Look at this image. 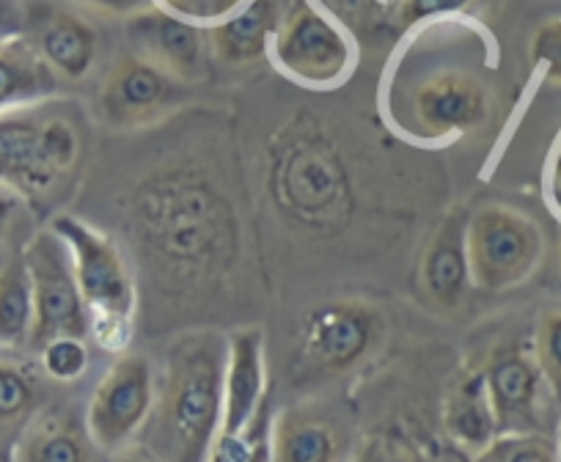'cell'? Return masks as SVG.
<instances>
[{"instance_id":"obj_1","label":"cell","mask_w":561,"mask_h":462,"mask_svg":"<svg viewBox=\"0 0 561 462\" xmlns=\"http://www.w3.org/2000/svg\"><path fill=\"white\" fill-rule=\"evenodd\" d=\"M226 338L187 333L169 350L163 378L140 429V449L154 462H207L224 416Z\"/></svg>"},{"instance_id":"obj_2","label":"cell","mask_w":561,"mask_h":462,"mask_svg":"<svg viewBox=\"0 0 561 462\" xmlns=\"http://www.w3.org/2000/svg\"><path fill=\"white\" fill-rule=\"evenodd\" d=\"M270 193L280 212L309 231L342 229L347 220L353 204L347 165L309 116H300L275 136Z\"/></svg>"},{"instance_id":"obj_3","label":"cell","mask_w":561,"mask_h":462,"mask_svg":"<svg viewBox=\"0 0 561 462\" xmlns=\"http://www.w3.org/2000/svg\"><path fill=\"white\" fill-rule=\"evenodd\" d=\"M135 220L152 254L165 265L207 270L231 249V220L224 201L213 187L191 176L147 182L135 198Z\"/></svg>"},{"instance_id":"obj_4","label":"cell","mask_w":561,"mask_h":462,"mask_svg":"<svg viewBox=\"0 0 561 462\" xmlns=\"http://www.w3.org/2000/svg\"><path fill=\"white\" fill-rule=\"evenodd\" d=\"M72 254L75 278L89 309V322L107 350H122L129 342L135 314V287L122 251L75 215H56L50 223Z\"/></svg>"},{"instance_id":"obj_5","label":"cell","mask_w":561,"mask_h":462,"mask_svg":"<svg viewBox=\"0 0 561 462\" xmlns=\"http://www.w3.org/2000/svg\"><path fill=\"white\" fill-rule=\"evenodd\" d=\"M468 267L482 292H510L534 276L545 240L539 226L517 209L490 204L468 218Z\"/></svg>"},{"instance_id":"obj_6","label":"cell","mask_w":561,"mask_h":462,"mask_svg":"<svg viewBox=\"0 0 561 462\" xmlns=\"http://www.w3.org/2000/svg\"><path fill=\"white\" fill-rule=\"evenodd\" d=\"M382 316L364 300H333L317 305L304 322L298 363L309 374H344L358 367L380 344Z\"/></svg>"},{"instance_id":"obj_7","label":"cell","mask_w":561,"mask_h":462,"mask_svg":"<svg viewBox=\"0 0 561 462\" xmlns=\"http://www.w3.org/2000/svg\"><path fill=\"white\" fill-rule=\"evenodd\" d=\"M23 256L28 262L31 281H34L36 305L31 347L39 350L42 344L58 336L85 338L91 327L89 309L80 294L67 243L53 229H42L39 234H34Z\"/></svg>"},{"instance_id":"obj_8","label":"cell","mask_w":561,"mask_h":462,"mask_svg":"<svg viewBox=\"0 0 561 462\" xmlns=\"http://www.w3.org/2000/svg\"><path fill=\"white\" fill-rule=\"evenodd\" d=\"M154 402V374L144 356L124 353L94 389L85 429L96 449L122 451L147 424Z\"/></svg>"},{"instance_id":"obj_9","label":"cell","mask_w":561,"mask_h":462,"mask_svg":"<svg viewBox=\"0 0 561 462\" xmlns=\"http://www.w3.org/2000/svg\"><path fill=\"white\" fill-rule=\"evenodd\" d=\"M275 63L309 85H333L347 74L353 47L347 36L311 3L298 0L275 31Z\"/></svg>"},{"instance_id":"obj_10","label":"cell","mask_w":561,"mask_h":462,"mask_svg":"<svg viewBox=\"0 0 561 462\" xmlns=\"http://www.w3.org/2000/svg\"><path fill=\"white\" fill-rule=\"evenodd\" d=\"M185 100V83L149 58L124 56L102 85V116L113 127H140L163 119Z\"/></svg>"},{"instance_id":"obj_11","label":"cell","mask_w":561,"mask_h":462,"mask_svg":"<svg viewBox=\"0 0 561 462\" xmlns=\"http://www.w3.org/2000/svg\"><path fill=\"white\" fill-rule=\"evenodd\" d=\"M493 402L499 435L542 432V394L545 378L534 353L520 344H499L482 367Z\"/></svg>"},{"instance_id":"obj_12","label":"cell","mask_w":561,"mask_h":462,"mask_svg":"<svg viewBox=\"0 0 561 462\" xmlns=\"http://www.w3.org/2000/svg\"><path fill=\"white\" fill-rule=\"evenodd\" d=\"M45 102L0 113V185L23 198H42L64 180L50 165L42 143Z\"/></svg>"},{"instance_id":"obj_13","label":"cell","mask_w":561,"mask_h":462,"mask_svg":"<svg viewBox=\"0 0 561 462\" xmlns=\"http://www.w3.org/2000/svg\"><path fill=\"white\" fill-rule=\"evenodd\" d=\"M127 34L135 53L163 67L182 83L204 74V34L193 20L163 7H149L127 18Z\"/></svg>"},{"instance_id":"obj_14","label":"cell","mask_w":561,"mask_h":462,"mask_svg":"<svg viewBox=\"0 0 561 462\" xmlns=\"http://www.w3.org/2000/svg\"><path fill=\"white\" fill-rule=\"evenodd\" d=\"M413 113L424 136L449 138L477 130L488 122L490 96L471 74L444 72L415 89Z\"/></svg>"},{"instance_id":"obj_15","label":"cell","mask_w":561,"mask_h":462,"mask_svg":"<svg viewBox=\"0 0 561 462\" xmlns=\"http://www.w3.org/2000/svg\"><path fill=\"white\" fill-rule=\"evenodd\" d=\"M267 405V361L262 327H242L226 338L224 416L220 432H237Z\"/></svg>"},{"instance_id":"obj_16","label":"cell","mask_w":561,"mask_h":462,"mask_svg":"<svg viewBox=\"0 0 561 462\" xmlns=\"http://www.w3.org/2000/svg\"><path fill=\"white\" fill-rule=\"evenodd\" d=\"M347 432L325 407L293 405L273 418V462H344Z\"/></svg>"},{"instance_id":"obj_17","label":"cell","mask_w":561,"mask_h":462,"mask_svg":"<svg viewBox=\"0 0 561 462\" xmlns=\"http://www.w3.org/2000/svg\"><path fill=\"white\" fill-rule=\"evenodd\" d=\"M466 231V209H451L421 259V287L440 311H457L466 303L468 278H471Z\"/></svg>"},{"instance_id":"obj_18","label":"cell","mask_w":561,"mask_h":462,"mask_svg":"<svg viewBox=\"0 0 561 462\" xmlns=\"http://www.w3.org/2000/svg\"><path fill=\"white\" fill-rule=\"evenodd\" d=\"M28 34H34V39H28L61 80H83L94 67L96 31L80 14L69 9H56L45 18L34 14Z\"/></svg>"},{"instance_id":"obj_19","label":"cell","mask_w":561,"mask_h":462,"mask_svg":"<svg viewBox=\"0 0 561 462\" xmlns=\"http://www.w3.org/2000/svg\"><path fill=\"white\" fill-rule=\"evenodd\" d=\"M280 25V0H248L209 31V47L229 67H248L267 50Z\"/></svg>"},{"instance_id":"obj_20","label":"cell","mask_w":561,"mask_h":462,"mask_svg":"<svg viewBox=\"0 0 561 462\" xmlns=\"http://www.w3.org/2000/svg\"><path fill=\"white\" fill-rule=\"evenodd\" d=\"M444 429L446 438L473 457L499 438V421L482 369L462 374L449 391L444 405Z\"/></svg>"},{"instance_id":"obj_21","label":"cell","mask_w":561,"mask_h":462,"mask_svg":"<svg viewBox=\"0 0 561 462\" xmlns=\"http://www.w3.org/2000/svg\"><path fill=\"white\" fill-rule=\"evenodd\" d=\"M18 462H94L89 429L67 407L36 413L18 438Z\"/></svg>"},{"instance_id":"obj_22","label":"cell","mask_w":561,"mask_h":462,"mask_svg":"<svg viewBox=\"0 0 561 462\" xmlns=\"http://www.w3.org/2000/svg\"><path fill=\"white\" fill-rule=\"evenodd\" d=\"M58 89L61 78L47 67L28 36L0 45V113L39 105L56 96Z\"/></svg>"},{"instance_id":"obj_23","label":"cell","mask_w":561,"mask_h":462,"mask_svg":"<svg viewBox=\"0 0 561 462\" xmlns=\"http://www.w3.org/2000/svg\"><path fill=\"white\" fill-rule=\"evenodd\" d=\"M34 281L23 254L0 265V347H23L34 333Z\"/></svg>"},{"instance_id":"obj_24","label":"cell","mask_w":561,"mask_h":462,"mask_svg":"<svg viewBox=\"0 0 561 462\" xmlns=\"http://www.w3.org/2000/svg\"><path fill=\"white\" fill-rule=\"evenodd\" d=\"M42 385L34 369L0 361V443L18 440L39 411Z\"/></svg>"},{"instance_id":"obj_25","label":"cell","mask_w":561,"mask_h":462,"mask_svg":"<svg viewBox=\"0 0 561 462\" xmlns=\"http://www.w3.org/2000/svg\"><path fill=\"white\" fill-rule=\"evenodd\" d=\"M207 462H273L270 405H264L262 413L237 432H218Z\"/></svg>"},{"instance_id":"obj_26","label":"cell","mask_w":561,"mask_h":462,"mask_svg":"<svg viewBox=\"0 0 561 462\" xmlns=\"http://www.w3.org/2000/svg\"><path fill=\"white\" fill-rule=\"evenodd\" d=\"M42 372L56 383H75L89 369V347L80 336H58L39 347Z\"/></svg>"},{"instance_id":"obj_27","label":"cell","mask_w":561,"mask_h":462,"mask_svg":"<svg viewBox=\"0 0 561 462\" xmlns=\"http://www.w3.org/2000/svg\"><path fill=\"white\" fill-rule=\"evenodd\" d=\"M477 462H561L553 440L542 432L499 435L484 451L473 457Z\"/></svg>"},{"instance_id":"obj_28","label":"cell","mask_w":561,"mask_h":462,"mask_svg":"<svg viewBox=\"0 0 561 462\" xmlns=\"http://www.w3.org/2000/svg\"><path fill=\"white\" fill-rule=\"evenodd\" d=\"M534 358H537L550 396L561 405V311H550L539 320L537 336H534Z\"/></svg>"},{"instance_id":"obj_29","label":"cell","mask_w":561,"mask_h":462,"mask_svg":"<svg viewBox=\"0 0 561 462\" xmlns=\"http://www.w3.org/2000/svg\"><path fill=\"white\" fill-rule=\"evenodd\" d=\"M531 63L548 83L561 85V18L537 28L531 39Z\"/></svg>"},{"instance_id":"obj_30","label":"cell","mask_w":561,"mask_h":462,"mask_svg":"<svg viewBox=\"0 0 561 462\" xmlns=\"http://www.w3.org/2000/svg\"><path fill=\"white\" fill-rule=\"evenodd\" d=\"M473 3L477 0H402L399 3V23H402V28H413V25L427 23V20L468 12Z\"/></svg>"},{"instance_id":"obj_31","label":"cell","mask_w":561,"mask_h":462,"mask_svg":"<svg viewBox=\"0 0 561 462\" xmlns=\"http://www.w3.org/2000/svg\"><path fill=\"white\" fill-rule=\"evenodd\" d=\"M160 3L185 20H226L237 12V7H245L248 0H160Z\"/></svg>"},{"instance_id":"obj_32","label":"cell","mask_w":561,"mask_h":462,"mask_svg":"<svg viewBox=\"0 0 561 462\" xmlns=\"http://www.w3.org/2000/svg\"><path fill=\"white\" fill-rule=\"evenodd\" d=\"M31 20H34V9L28 0H0V45L25 39Z\"/></svg>"},{"instance_id":"obj_33","label":"cell","mask_w":561,"mask_h":462,"mask_svg":"<svg viewBox=\"0 0 561 462\" xmlns=\"http://www.w3.org/2000/svg\"><path fill=\"white\" fill-rule=\"evenodd\" d=\"M355 462H415V457L399 440L388 435H371L358 446Z\"/></svg>"},{"instance_id":"obj_34","label":"cell","mask_w":561,"mask_h":462,"mask_svg":"<svg viewBox=\"0 0 561 462\" xmlns=\"http://www.w3.org/2000/svg\"><path fill=\"white\" fill-rule=\"evenodd\" d=\"M419 462H477L473 454L449 438H424L419 449Z\"/></svg>"},{"instance_id":"obj_35","label":"cell","mask_w":561,"mask_h":462,"mask_svg":"<svg viewBox=\"0 0 561 462\" xmlns=\"http://www.w3.org/2000/svg\"><path fill=\"white\" fill-rule=\"evenodd\" d=\"M83 7L96 9L105 14H118V18H133V14L144 12L152 7V0H78Z\"/></svg>"},{"instance_id":"obj_36","label":"cell","mask_w":561,"mask_h":462,"mask_svg":"<svg viewBox=\"0 0 561 462\" xmlns=\"http://www.w3.org/2000/svg\"><path fill=\"white\" fill-rule=\"evenodd\" d=\"M23 201L25 198L20 196L18 190H12V187H7V185H0V243L7 240L14 218H18L20 209H23Z\"/></svg>"},{"instance_id":"obj_37","label":"cell","mask_w":561,"mask_h":462,"mask_svg":"<svg viewBox=\"0 0 561 462\" xmlns=\"http://www.w3.org/2000/svg\"><path fill=\"white\" fill-rule=\"evenodd\" d=\"M550 187H553L556 201L561 204V141L553 152V163H550Z\"/></svg>"},{"instance_id":"obj_38","label":"cell","mask_w":561,"mask_h":462,"mask_svg":"<svg viewBox=\"0 0 561 462\" xmlns=\"http://www.w3.org/2000/svg\"><path fill=\"white\" fill-rule=\"evenodd\" d=\"M116 462H154V460L138 446V449H129V451H124V454H118Z\"/></svg>"}]
</instances>
